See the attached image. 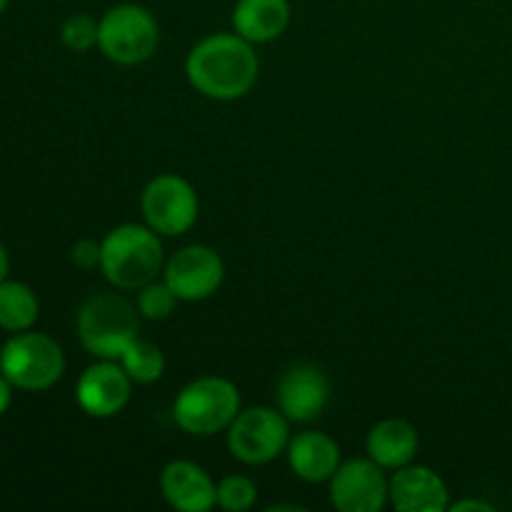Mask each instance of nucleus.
I'll use <instances>...</instances> for the list:
<instances>
[{
  "instance_id": "10",
  "label": "nucleus",
  "mask_w": 512,
  "mask_h": 512,
  "mask_svg": "<svg viewBox=\"0 0 512 512\" xmlns=\"http://www.w3.org/2000/svg\"><path fill=\"white\" fill-rule=\"evenodd\" d=\"M328 498L338 512H380L390 505V478L368 455L343 460L328 480Z\"/></svg>"
},
{
  "instance_id": "7",
  "label": "nucleus",
  "mask_w": 512,
  "mask_h": 512,
  "mask_svg": "<svg viewBox=\"0 0 512 512\" xmlns=\"http://www.w3.org/2000/svg\"><path fill=\"white\" fill-rule=\"evenodd\" d=\"M290 425L293 423L278 408L253 405L235 415L230 428L225 430V443L238 463L248 465V468H260V465H268L285 455L290 438H293Z\"/></svg>"
},
{
  "instance_id": "16",
  "label": "nucleus",
  "mask_w": 512,
  "mask_h": 512,
  "mask_svg": "<svg viewBox=\"0 0 512 512\" xmlns=\"http://www.w3.org/2000/svg\"><path fill=\"white\" fill-rule=\"evenodd\" d=\"M420 450V435L410 420L383 418L370 428L365 438V453L383 470L405 468Z\"/></svg>"
},
{
  "instance_id": "3",
  "label": "nucleus",
  "mask_w": 512,
  "mask_h": 512,
  "mask_svg": "<svg viewBox=\"0 0 512 512\" xmlns=\"http://www.w3.org/2000/svg\"><path fill=\"white\" fill-rule=\"evenodd\" d=\"M140 313L123 290L95 293L80 305L75 328L78 340L95 360H120L133 340L140 338Z\"/></svg>"
},
{
  "instance_id": "9",
  "label": "nucleus",
  "mask_w": 512,
  "mask_h": 512,
  "mask_svg": "<svg viewBox=\"0 0 512 512\" xmlns=\"http://www.w3.org/2000/svg\"><path fill=\"white\" fill-rule=\"evenodd\" d=\"M160 278L168 283L180 303H200L213 298L225 280V260L203 243L183 245L168 260Z\"/></svg>"
},
{
  "instance_id": "18",
  "label": "nucleus",
  "mask_w": 512,
  "mask_h": 512,
  "mask_svg": "<svg viewBox=\"0 0 512 512\" xmlns=\"http://www.w3.org/2000/svg\"><path fill=\"white\" fill-rule=\"evenodd\" d=\"M38 315V295L30 285L8 278L0 283V328L8 333H23L33 328Z\"/></svg>"
},
{
  "instance_id": "24",
  "label": "nucleus",
  "mask_w": 512,
  "mask_h": 512,
  "mask_svg": "<svg viewBox=\"0 0 512 512\" xmlns=\"http://www.w3.org/2000/svg\"><path fill=\"white\" fill-rule=\"evenodd\" d=\"M448 512H495V505L485 503V500H478V498H463L450 503Z\"/></svg>"
},
{
  "instance_id": "14",
  "label": "nucleus",
  "mask_w": 512,
  "mask_h": 512,
  "mask_svg": "<svg viewBox=\"0 0 512 512\" xmlns=\"http://www.w3.org/2000/svg\"><path fill=\"white\" fill-rule=\"evenodd\" d=\"M448 483L428 465H405L390 478V505L398 512H448Z\"/></svg>"
},
{
  "instance_id": "11",
  "label": "nucleus",
  "mask_w": 512,
  "mask_h": 512,
  "mask_svg": "<svg viewBox=\"0 0 512 512\" xmlns=\"http://www.w3.org/2000/svg\"><path fill=\"white\" fill-rule=\"evenodd\" d=\"M330 403V380L313 363H293L275 385V408L295 425H310Z\"/></svg>"
},
{
  "instance_id": "27",
  "label": "nucleus",
  "mask_w": 512,
  "mask_h": 512,
  "mask_svg": "<svg viewBox=\"0 0 512 512\" xmlns=\"http://www.w3.org/2000/svg\"><path fill=\"white\" fill-rule=\"evenodd\" d=\"M280 510H290V512H303V508H298V505H270L268 512H280Z\"/></svg>"
},
{
  "instance_id": "8",
  "label": "nucleus",
  "mask_w": 512,
  "mask_h": 512,
  "mask_svg": "<svg viewBox=\"0 0 512 512\" xmlns=\"http://www.w3.org/2000/svg\"><path fill=\"white\" fill-rule=\"evenodd\" d=\"M143 223L160 238H180L198 223L200 200L193 183L178 173H160L140 193Z\"/></svg>"
},
{
  "instance_id": "12",
  "label": "nucleus",
  "mask_w": 512,
  "mask_h": 512,
  "mask_svg": "<svg viewBox=\"0 0 512 512\" xmlns=\"http://www.w3.org/2000/svg\"><path fill=\"white\" fill-rule=\"evenodd\" d=\"M133 385L118 360H95L80 373L75 400L88 418L110 420L128 408Z\"/></svg>"
},
{
  "instance_id": "1",
  "label": "nucleus",
  "mask_w": 512,
  "mask_h": 512,
  "mask_svg": "<svg viewBox=\"0 0 512 512\" xmlns=\"http://www.w3.org/2000/svg\"><path fill=\"white\" fill-rule=\"evenodd\" d=\"M258 75L260 58L255 45L240 38L235 30L205 35L185 58V78L190 88L218 103L245 98L258 83Z\"/></svg>"
},
{
  "instance_id": "26",
  "label": "nucleus",
  "mask_w": 512,
  "mask_h": 512,
  "mask_svg": "<svg viewBox=\"0 0 512 512\" xmlns=\"http://www.w3.org/2000/svg\"><path fill=\"white\" fill-rule=\"evenodd\" d=\"M8 270H10V258H8V250H5V245L0 243V283H3V280L8 278Z\"/></svg>"
},
{
  "instance_id": "5",
  "label": "nucleus",
  "mask_w": 512,
  "mask_h": 512,
  "mask_svg": "<svg viewBox=\"0 0 512 512\" xmlns=\"http://www.w3.org/2000/svg\"><path fill=\"white\" fill-rule=\"evenodd\" d=\"M160 25L145 5L118 3L98 20V50L115 65L133 68L158 53Z\"/></svg>"
},
{
  "instance_id": "22",
  "label": "nucleus",
  "mask_w": 512,
  "mask_h": 512,
  "mask_svg": "<svg viewBox=\"0 0 512 512\" xmlns=\"http://www.w3.org/2000/svg\"><path fill=\"white\" fill-rule=\"evenodd\" d=\"M60 40L73 53H88L98 48V20L88 13H73L60 25Z\"/></svg>"
},
{
  "instance_id": "15",
  "label": "nucleus",
  "mask_w": 512,
  "mask_h": 512,
  "mask_svg": "<svg viewBox=\"0 0 512 512\" xmlns=\"http://www.w3.org/2000/svg\"><path fill=\"white\" fill-rule=\"evenodd\" d=\"M285 458L295 478L308 485H323L343 463V450L333 435L320 433V430H303L290 438Z\"/></svg>"
},
{
  "instance_id": "23",
  "label": "nucleus",
  "mask_w": 512,
  "mask_h": 512,
  "mask_svg": "<svg viewBox=\"0 0 512 512\" xmlns=\"http://www.w3.org/2000/svg\"><path fill=\"white\" fill-rule=\"evenodd\" d=\"M70 260L78 270L90 273V270H100V243L93 238H80L70 250Z\"/></svg>"
},
{
  "instance_id": "19",
  "label": "nucleus",
  "mask_w": 512,
  "mask_h": 512,
  "mask_svg": "<svg viewBox=\"0 0 512 512\" xmlns=\"http://www.w3.org/2000/svg\"><path fill=\"white\" fill-rule=\"evenodd\" d=\"M135 385H153L165 375V353L150 340H133L118 360Z\"/></svg>"
},
{
  "instance_id": "20",
  "label": "nucleus",
  "mask_w": 512,
  "mask_h": 512,
  "mask_svg": "<svg viewBox=\"0 0 512 512\" xmlns=\"http://www.w3.org/2000/svg\"><path fill=\"white\" fill-rule=\"evenodd\" d=\"M178 303L180 300L175 298V293L168 288L163 278L150 280L148 285L135 290V308H138L140 318L150 320V323L168 320L175 313V305Z\"/></svg>"
},
{
  "instance_id": "4",
  "label": "nucleus",
  "mask_w": 512,
  "mask_h": 512,
  "mask_svg": "<svg viewBox=\"0 0 512 512\" xmlns=\"http://www.w3.org/2000/svg\"><path fill=\"white\" fill-rule=\"evenodd\" d=\"M243 410L238 385L223 375H200L180 388L173 400V420L193 438H213L225 433Z\"/></svg>"
},
{
  "instance_id": "2",
  "label": "nucleus",
  "mask_w": 512,
  "mask_h": 512,
  "mask_svg": "<svg viewBox=\"0 0 512 512\" xmlns=\"http://www.w3.org/2000/svg\"><path fill=\"white\" fill-rule=\"evenodd\" d=\"M163 238L145 223L115 225L100 240V273L110 288L135 293L165 268Z\"/></svg>"
},
{
  "instance_id": "13",
  "label": "nucleus",
  "mask_w": 512,
  "mask_h": 512,
  "mask_svg": "<svg viewBox=\"0 0 512 512\" xmlns=\"http://www.w3.org/2000/svg\"><path fill=\"white\" fill-rule=\"evenodd\" d=\"M160 495L178 512H210L218 508V483L193 460H170L160 473Z\"/></svg>"
},
{
  "instance_id": "28",
  "label": "nucleus",
  "mask_w": 512,
  "mask_h": 512,
  "mask_svg": "<svg viewBox=\"0 0 512 512\" xmlns=\"http://www.w3.org/2000/svg\"><path fill=\"white\" fill-rule=\"evenodd\" d=\"M5 5H8V0H0V13H3V10H5Z\"/></svg>"
},
{
  "instance_id": "17",
  "label": "nucleus",
  "mask_w": 512,
  "mask_h": 512,
  "mask_svg": "<svg viewBox=\"0 0 512 512\" xmlns=\"http://www.w3.org/2000/svg\"><path fill=\"white\" fill-rule=\"evenodd\" d=\"M230 25L248 43H273L290 25V0H238Z\"/></svg>"
},
{
  "instance_id": "21",
  "label": "nucleus",
  "mask_w": 512,
  "mask_h": 512,
  "mask_svg": "<svg viewBox=\"0 0 512 512\" xmlns=\"http://www.w3.org/2000/svg\"><path fill=\"white\" fill-rule=\"evenodd\" d=\"M258 503V483L250 475H225L218 483V508L225 512H245Z\"/></svg>"
},
{
  "instance_id": "6",
  "label": "nucleus",
  "mask_w": 512,
  "mask_h": 512,
  "mask_svg": "<svg viewBox=\"0 0 512 512\" xmlns=\"http://www.w3.org/2000/svg\"><path fill=\"white\" fill-rule=\"evenodd\" d=\"M0 373L10 385L25 393H43L60 383L65 373V353L55 338L33 328L13 333L0 348Z\"/></svg>"
},
{
  "instance_id": "25",
  "label": "nucleus",
  "mask_w": 512,
  "mask_h": 512,
  "mask_svg": "<svg viewBox=\"0 0 512 512\" xmlns=\"http://www.w3.org/2000/svg\"><path fill=\"white\" fill-rule=\"evenodd\" d=\"M10 403H13V385H10V380L0 373V418L8 413Z\"/></svg>"
}]
</instances>
